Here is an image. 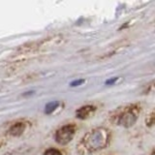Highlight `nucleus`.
<instances>
[{
  "label": "nucleus",
  "instance_id": "f03ea898",
  "mask_svg": "<svg viewBox=\"0 0 155 155\" xmlns=\"http://www.w3.org/2000/svg\"><path fill=\"white\" fill-rule=\"evenodd\" d=\"M140 113V107L137 104L126 106L118 110L113 116L114 122L124 128H130L135 125L138 120V115Z\"/></svg>",
  "mask_w": 155,
  "mask_h": 155
},
{
  "label": "nucleus",
  "instance_id": "6e6552de",
  "mask_svg": "<svg viewBox=\"0 0 155 155\" xmlns=\"http://www.w3.org/2000/svg\"><path fill=\"white\" fill-rule=\"evenodd\" d=\"M145 123H147V126H152L153 123H154V111L151 110V113H150V114L147 117V119H145Z\"/></svg>",
  "mask_w": 155,
  "mask_h": 155
},
{
  "label": "nucleus",
  "instance_id": "20e7f679",
  "mask_svg": "<svg viewBox=\"0 0 155 155\" xmlns=\"http://www.w3.org/2000/svg\"><path fill=\"white\" fill-rule=\"evenodd\" d=\"M27 123L25 121H18V122L14 123L11 127L9 128L8 133L11 135L12 137H19L23 134V132L26 129Z\"/></svg>",
  "mask_w": 155,
  "mask_h": 155
},
{
  "label": "nucleus",
  "instance_id": "ddd939ff",
  "mask_svg": "<svg viewBox=\"0 0 155 155\" xmlns=\"http://www.w3.org/2000/svg\"><path fill=\"white\" fill-rule=\"evenodd\" d=\"M151 155H154V150H152V152H151Z\"/></svg>",
  "mask_w": 155,
  "mask_h": 155
},
{
  "label": "nucleus",
  "instance_id": "f8f14e48",
  "mask_svg": "<svg viewBox=\"0 0 155 155\" xmlns=\"http://www.w3.org/2000/svg\"><path fill=\"white\" fill-rule=\"evenodd\" d=\"M100 155H114L111 152H108V153H102V154H100Z\"/></svg>",
  "mask_w": 155,
  "mask_h": 155
},
{
  "label": "nucleus",
  "instance_id": "9d476101",
  "mask_svg": "<svg viewBox=\"0 0 155 155\" xmlns=\"http://www.w3.org/2000/svg\"><path fill=\"white\" fill-rule=\"evenodd\" d=\"M5 143H6V140H5L3 137H0V148L5 144Z\"/></svg>",
  "mask_w": 155,
  "mask_h": 155
},
{
  "label": "nucleus",
  "instance_id": "39448f33",
  "mask_svg": "<svg viewBox=\"0 0 155 155\" xmlns=\"http://www.w3.org/2000/svg\"><path fill=\"white\" fill-rule=\"evenodd\" d=\"M96 110V107L93 105H86V106H82L80 109H78L76 110V116L79 119H86L88 118L89 116L94 113Z\"/></svg>",
  "mask_w": 155,
  "mask_h": 155
},
{
  "label": "nucleus",
  "instance_id": "7ed1b4c3",
  "mask_svg": "<svg viewBox=\"0 0 155 155\" xmlns=\"http://www.w3.org/2000/svg\"><path fill=\"white\" fill-rule=\"evenodd\" d=\"M75 134H76V125L74 123L66 124L60 127L55 132L54 135L55 142L61 145L68 144L73 140V138H74Z\"/></svg>",
  "mask_w": 155,
  "mask_h": 155
},
{
  "label": "nucleus",
  "instance_id": "423d86ee",
  "mask_svg": "<svg viewBox=\"0 0 155 155\" xmlns=\"http://www.w3.org/2000/svg\"><path fill=\"white\" fill-rule=\"evenodd\" d=\"M58 107V103L57 102H51V103H48L47 106H46V110H45V113L48 114H51L52 111H54V110Z\"/></svg>",
  "mask_w": 155,
  "mask_h": 155
},
{
  "label": "nucleus",
  "instance_id": "9b49d317",
  "mask_svg": "<svg viewBox=\"0 0 155 155\" xmlns=\"http://www.w3.org/2000/svg\"><path fill=\"white\" fill-rule=\"evenodd\" d=\"M116 80H117V78H114V79H113V80H110V81H107V84H110L111 82H114V81H115Z\"/></svg>",
  "mask_w": 155,
  "mask_h": 155
},
{
  "label": "nucleus",
  "instance_id": "0eeeda50",
  "mask_svg": "<svg viewBox=\"0 0 155 155\" xmlns=\"http://www.w3.org/2000/svg\"><path fill=\"white\" fill-rule=\"evenodd\" d=\"M44 155H62V153L56 148H48L45 151Z\"/></svg>",
  "mask_w": 155,
  "mask_h": 155
},
{
  "label": "nucleus",
  "instance_id": "1a4fd4ad",
  "mask_svg": "<svg viewBox=\"0 0 155 155\" xmlns=\"http://www.w3.org/2000/svg\"><path fill=\"white\" fill-rule=\"evenodd\" d=\"M84 81V80H80V81H73L72 84H71V86H78V85H80L81 84H82Z\"/></svg>",
  "mask_w": 155,
  "mask_h": 155
},
{
  "label": "nucleus",
  "instance_id": "f257e3e1",
  "mask_svg": "<svg viewBox=\"0 0 155 155\" xmlns=\"http://www.w3.org/2000/svg\"><path fill=\"white\" fill-rule=\"evenodd\" d=\"M110 132L105 127H97L88 131L78 144L81 154H91L104 149L110 143Z\"/></svg>",
  "mask_w": 155,
  "mask_h": 155
}]
</instances>
